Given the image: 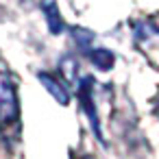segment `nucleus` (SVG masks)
Returning <instances> with one entry per match:
<instances>
[{"mask_svg": "<svg viewBox=\"0 0 159 159\" xmlns=\"http://www.w3.org/2000/svg\"><path fill=\"white\" fill-rule=\"evenodd\" d=\"M20 124V98L13 79L0 72V133H7Z\"/></svg>", "mask_w": 159, "mask_h": 159, "instance_id": "1", "label": "nucleus"}, {"mask_svg": "<svg viewBox=\"0 0 159 159\" xmlns=\"http://www.w3.org/2000/svg\"><path fill=\"white\" fill-rule=\"evenodd\" d=\"M79 100H81V107L92 124V131L96 133V137L102 142V133H100V120H98V113H96V105H94V79L92 76H83L79 81Z\"/></svg>", "mask_w": 159, "mask_h": 159, "instance_id": "2", "label": "nucleus"}, {"mask_svg": "<svg viewBox=\"0 0 159 159\" xmlns=\"http://www.w3.org/2000/svg\"><path fill=\"white\" fill-rule=\"evenodd\" d=\"M37 79H39V83L46 87V92L59 102V105H68L70 102V92H68V85H63L57 76H52L50 72H39L37 74Z\"/></svg>", "mask_w": 159, "mask_h": 159, "instance_id": "3", "label": "nucleus"}, {"mask_svg": "<svg viewBox=\"0 0 159 159\" xmlns=\"http://www.w3.org/2000/svg\"><path fill=\"white\" fill-rule=\"evenodd\" d=\"M85 57L102 72H109L113 68V63H116V55L111 50H107V48H87Z\"/></svg>", "mask_w": 159, "mask_h": 159, "instance_id": "4", "label": "nucleus"}, {"mask_svg": "<svg viewBox=\"0 0 159 159\" xmlns=\"http://www.w3.org/2000/svg\"><path fill=\"white\" fill-rule=\"evenodd\" d=\"M42 9H44V13H46V22H48V31L52 33V35H59L61 31H63V20H61V16H59V7H57V2L55 0H44L42 2Z\"/></svg>", "mask_w": 159, "mask_h": 159, "instance_id": "5", "label": "nucleus"}, {"mask_svg": "<svg viewBox=\"0 0 159 159\" xmlns=\"http://www.w3.org/2000/svg\"><path fill=\"white\" fill-rule=\"evenodd\" d=\"M70 35H72V39L83 48V50H87L89 48V44L94 42V33L89 31V29H81V26H72L70 29Z\"/></svg>", "mask_w": 159, "mask_h": 159, "instance_id": "6", "label": "nucleus"}, {"mask_svg": "<svg viewBox=\"0 0 159 159\" xmlns=\"http://www.w3.org/2000/svg\"><path fill=\"white\" fill-rule=\"evenodd\" d=\"M59 68H61V74H63L66 83L72 85V83L76 81V61H74L72 57H63L61 63H59Z\"/></svg>", "mask_w": 159, "mask_h": 159, "instance_id": "7", "label": "nucleus"}]
</instances>
